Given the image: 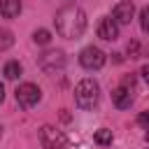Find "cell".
I'll use <instances>...</instances> for the list:
<instances>
[{"instance_id":"1","label":"cell","mask_w":149,"mask_h":149,"mask_svg":"<svg viewBox=\"0 0 149 149\" xmlns=\"http://www.w3.org/2000/svg\"><path fill=\"white\" fill-rule=\"evenodd\" d=\"M54 23H56L58 35H63L68 40H79L86 30V14L79 7H63V9H58Z\"/></svg>"},{"instance_id":"2","label":"cell","mask_w":149,"mask_h":149,"mask_svg":"<svg viewBox=\"0 0 149 149\" xmlns=\"http://www.w3.org/2000/svg\"><path fill=\"white\" fill-rule=\"evenodd\" d=\"M98 95H100V88L93 79H81L74 88V102L81 109H93L98 105Z\"/></svg>"},{"instance_id":"3","label":"cell","mask_w":149,"mask_h":149,"mask_svg":"<svg viewBox=\"0 0 149 149\" xmlns=\"http://www.w3.org/2000/svg\"><path fill=\"white\" fill-rule=\"evenodd\" d=\"M40 142H42L44 149H63L68 144V137L51 126H42L40 128Z\"/></svg>"},{"instance_id":"4","label":"cell","mask_w":149,"mask_h":149,"mask_svg":"<svg viewBox=\"0 0 149 149\" xmlns=\"http://www.w3.org/2000/svg\"><path fill=\"white\" fill-rule=\"evenodd\" d=\"M40 98H42V93H40V88L35 86V84H21L19 88H16V102L21 105V107H33V105H37L40 102Z\"/></svg>"},{"instance_id":"5","label":"cell","mask_w":149,"mask_h":149,"mask_svg":"<svg viewBox=\"0 0 149 149\" xmlns=\"http://www.w3.org/2000/svg\"><path fill=\"white\" fill-rule=\"evenodd\" d=\"M79 63L86 68V70H98L105 65V54L98 49V47H86L81 54H79Z\"/></svg>"},{"instance_id":"6","label":"cell","mask_w":149,"mask_h":149,"mask_svg":"<svg viewBox=\"0 0 149 149\" xmlns=\"http://www.w3.org/2000/svg\"><path fill=\"white\" fill-rule=\"evenodd\" d=\"M98 37H100V40H107V42H114V40L119 37V26L114 23V19H112V16H102V19H100Z\"/></svg>"},{"instance_id":"7","label":"cell","mask_w":149,"mask_h":149,"mask_svg":"<svg viewBox=\"0 0 149 149\" xmlns=\"http://www.w3.org/2000/svg\"><path fill=\"white\" fill-rule=\"evenodd\" d=\"M40 65L47 72H54L56 68H63L65 65V56H63V51H47V54L40 56Z\"/></svg>"},{"instance_id":"8","label":"cell","mask_w":149,"mask_h":149,"mask_svg":"<svg viewBox=\"0 0 149 149\" xmlns=\"http://www.w3.org/2000/svg\"><path fill=\"white\" fill-rule=\"evenodd\" d=\"M112 14H114V19H116L119 23H130V19H133V14H135V7H133L130 0H121V2L114 5Z\"/></svg>"},{"instance_id":"9","label":"cell","mask_w":149,"mask_h":149,"mask_svg":"<svg viewBox=\"0 0 149 149\" xmlns=\"http://www.w3.org/2000/svg\"><path fill=\"white\" fill-rule=\"evenodd\" d=\"M112 102H114L116 109H128V107L133 105V93H130L126 86H119V88L112 91Z\"/></svg>"},{"instance_id":"10","label":"cell","mask_w":149,"mask_h":149,"mask_svg":"<svg viewBox=\"0 0 149 149\" xmlns=\"http://www.w3.org/2000/svg\"><path fill=\"white\" fill-rule=\"evenodd\" d=\"M21 12V0H0V14L5 19H14Z\"/></svg>"},{"instance_id":"11","label":"cell","mask_w":149,"mask_h":149,"mask_svg":"<svg viewBox=\"0 0 149 149\" xmlns=\"http://www.w3.org/2000/svg\"><path fill=\"white\" fill-rule=\"evenodd\" d=\"M19 74H21V65H19L16 61H9V63L5 65V77H7V79H16Z\"/></svg>"},{"instance_id":"12","label":"cell","mask_w":149,"mask_h":149,"mask_svg":"<svg viewBox=\"0 0 149 149\" xmlns=\"http://www.w3.org/2000/svg\"><path fill=\"white\" fill-rule=\"evenodd\" d=\"M93 140H95L98 144H109V142H112V130H107V128H100V130H95Z\"/></svg>"},{"instance_id":"13","label":"cell","mask_w":149,"mask_h":149,"mask_svg":"<svg viewBox=\"0 0 149 149\" xmlns=\"http://www.w3.org/2000/svg\"><path fill=\"white\" fill-rule=\"evenodd\" d=\"M14 44V37H12V33L7 30V28H0V51L2 49H9Z\"/></svg>"},{"instance_id":"14","label":"cell","mask_w":149,"mask_h":149,"mask_svg":"<svg viewBox=\"0 0 149 149\" xmlns=\"http://www.w3.org/2000/svg\"><path fill=\"white\" fill-rule=\"evenodd\" d=\"M33 40H35L37 44H49V42H51V33H49V30H35Z\"/></svg>"},{"instance_id":"15","label":"cell","mask_w":149,"mask_h":149,"mask_svg":"<svg viewBox=\"0 0 149 149\" xmlns=\"http://www.w3.org/2000/svg\"><path fill=\"white\" fill-rule=\"evenodd\" d=\"M140 26H142L144 33H149V7H144V9L140 12Z\"/></svg>"},{"instance_id":"16","label":"cell","mask_w":149,"mask_h":149,"mask_svg":"<svg viewBox=\"0 0 149 149\" xmlns=\"http://www.w3.org/2000/svg\"><path fill=\"white\" fill-rule=\"evenodd\" d=\"M137 121H140L142 126H149V109H144V112L137 116Z\"/></svg>"},{"instance_id":"17","label":"cell","mask_w":149,"mask_h":149,"mask_svg":"<svg viewBox=\"0 0 149 149\" xmlns=\"http://www.w3.org/2000/svg\"><path fill=\"white\" fill-rule=\"evenodd\" d=\"M128 54H130V58H135V54H137V42L135 40L128 42Z\"/></svg>"},{"instance_id":"18","label":"cell","mask_w":149,"mask_h":149,"mask_svg":"<svg viewBox=\"0 0 149 149\" xmlns=\"http://www.w3.org/2000/svg\"><path fill=\"white\" fill-rule=\"evenodd\" d=\"M140 74H142V79L149 84V65H142V70H140Z\"/></svg>"},{"instance_id":"19","label":"cell","mask_w":149,"mask_h":149,"mask_svg":"<svg viewBox=\"0 0 149 149\" xmlns=\"http://www.w3.org/2000/svg\"><path fill=\"white\" fill-rule=\"evenodd\" d=\"M2 100H5V86L0 84V102H2Z\"/></svg>"},{"instance_id":"20","label":"cell","mask_w":149,"mask_h":149,"mask_svg":"<svg viewBox=\"0 0 149 149\" xmlns=\"http://www.w3.org/2000/svg\"><path fill=\"white\" fill-rule=\"evenodd\" d=\"M147 142H149V130H147Z\"/></svg>"}]
</instances>
